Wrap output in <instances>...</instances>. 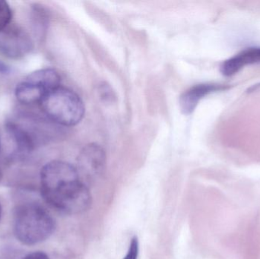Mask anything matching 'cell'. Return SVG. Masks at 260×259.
I'll return each mask as SVG.
<instances>
[{"mask_svg": "<svg viewBox=\"0 0 260 259\" xmlns=\"http://www.w3.org/2000/svg\"><path fill=\"white\" fill-rule=\"evenodd\" d=\"M41 195L53 208L70 214H82L92 203L91 193L76 167L53 161L41 172Z\"/></svg>", "mask_w": 260, "mask_h": 259, "instance_id": "6da1fadb", "label": "cell"}, {"mask_svg": "<svg viewBox=\"0 0 260 259\" xmlns=\"http://www.w3.org/2000/svg\"><path fill=\"white\" fill-rule=\"evenodd\" d=\"M39 105L47 119L59 126H76L85 115V105L80 97L62 86L47 93Z\"/></svg>", "mask_w": 260, "mask_h": 259, "instance_id": "3957f363", "label": "cell"}, {"mask_svg": "<svg viewBox=\"0 0 260 259\" xmlns=\"http://www.w3.org/2000/svg\"><path fill=\"white\" fill-rule=\"evenodd\" d=\"M33 49V40L20 26L9 24L0 30V53L6 57L21 59L28 55Z\"/></svg>", "mask_w": 260, "mask_h": 259, "instance_id": "5b68a950", "label": "cell"}, {"mask_svg": "<svg viewBox=\"0 0 260 259\" xmlns=\"http://www.w3.org/2000/svg\"><path fill=\"white\" fill-rule=\"evenodd\" d=\"M1 177H2V173H1V171H0V179H1Z\"/></svg>", "mask_w": 260, "mask_h": 259, "instance_id": "4fadbf2b", "label": "cell"}, {"mask_svg": "<svg viewBox=\"0 0 260 259\" xmlns=\"http://www.w3.org/2000/svg\"><path fill=\"white\" fill-rule=\"evenodd\" d=\"M22 259H49L47 254L43 252H35L24 256Z\"/></svg>", "mask_w": 260, "mask_h": 259, "instance_id": "8fae6325", "label": "cell"}, {"mask_svg": "<svg viewBox=\"0 0 260 259\" xmlns=\"http://www.w3.org/2000/svg\"><path fill=\"white\" fill-rule=\"evenodd\" d=\"M60 83V76L53 68L37 70L17 85L15 97L24 105L39 104L44 96L61 86Z\"/></svg>", "mask_w": 260, "mask_h": 259, "instance_id": "277c9868", "label": "cell"}, {"mask_svg": "<svg viewBox=\"0 0 260 259\" xmlns=\"http://www.w3.org/2000/svg\"><path fill=\"white\" fill-rule=\"evenodd\" d=\"M139 253V243L137 237H134L131 240L128 249L127 253L123 259H138Z\"/></svg>", "mask_w": 260, "mask_h": 259, "instance_id": "30bf717a", "label": "cell"}, {"mask_svg": "<svg viewBox=\"0 0 260 259\" xmlns=\"http://www.w3.org/2000/svg\"><path fill=\"white\" fill-rule=\"evenodd\" d=\"M12 11L7 2L0 0V30L10 24Z\"/></svg>", "mask_w": 260, "mask_h": 259, "instance_id": "9c48e42d", "label": "cell"}, {"mask_svg": "<svg viewBox=\"0 0 260 259\" xmlns=\"http://www.w3.org/2000/svg\"><path fill=\"white\" fill-rule=\"evenodd\" d=\"M106 153L99 144H88L79 154L78 158V172L88 179L99 177L106 167Z\"/></svg>", "mask_w": 260, "mask_h": 259, "instance_id": "8992f818", "label": "cell"}, {"mask_svg": "<svg viewBox=\"0 0 260 259\" xmlns=\"http://www.w3.org/2000/svg\"><path fill=\"white\" fill-rule=\"evenodd\" d=\"M0 149H1V141H0Z\"/></svg>", "mask_w": 260, "mask_h": 259, "instance_id": "5bb4252c", "label": "cell"}, {"mask_svg": "<svg viewBox=\"0 0 260 259\" xmlns=\"http://www.w3.org/2000/svg\"><path fill=\"white\" fill-rule=\"evenodd\" d=\"M259 62L260 47L249 48L224 61L221 65V71L224 76H232L238 73L246 65Z\"/></svg>", "mask_w": 260, "mask_h": 259, "instance_id": "ba28073f", "label": "cell"}, {"mask_svg": "<svg viewBox=\"0 0 260 259\" xmlns=\"http://www.w3.org/2000/svg\"><path fill=\"white\" fill-rule=\"evenodd\" d=\"M227 85H218V84H201L195 85L183 93L180 97V104L183 114L189 115L193 112L198 105L199 102L207 96L215 91L229 89Z\"/></svg>", "mask_w": 260, "mask_h": 259, "instance_id": "52a82bcc", "label": "cell"}, {"mask_svg": "<svg viewBox=\"0 0 260 259\" xmlns=\"http://www.w3.org/2000/svg\"><path fill=\"white\" fill-rule=\"evenodd\" d=\"M55 221L41 205L27 203L15 211L14 232L18 241L27 246L42 243L55 231Z\"/></svg>", "mask_w": 260, "mask_h": 259, "instance_id": "7a4b0ae2", "label": "cell"}, {"mask_svg": "<svg viewBox=\"0 0 260 259\" xmlns=\"http://www.w3.org/2000/svg\"><path fill=\"white\" fill-rule=\"evenodd\" d=\"M1 216H2V206H1V205H0V219H1Z\"/></svg>", "mask_w": 260, "mask_h": 259, "instance_id": "7c38bea8", "label": "cell"}]
</instances>
